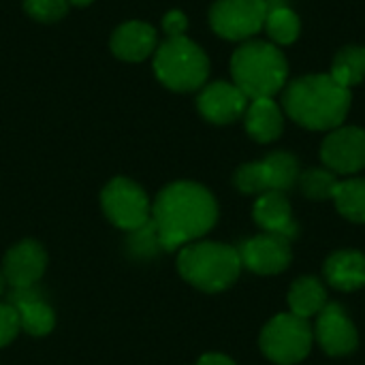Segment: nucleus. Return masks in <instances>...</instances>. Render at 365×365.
I'll use <instances>...</instances> for the list:
<instances>
[{"mask_svg": "<svg viewBox=\"0 0 365 365\" xmlns=\"http://www.w3.org/2000/svg\"><path fill=\"white\" fill-rule=\"evenodd\" d=\"M340 86L344 88H353L357 83H361L365 77V47L361 45H349L342 47L331 64V73H329Z\"/></svg>", "mask_w": 365, "mask_h": 365, "instance_id": "obj_21", "label": "nucleus"}, {"mask_svg": "<svg viewBox=\"0 0 365 365\" xmlns=\"http://www.w3.org/2000/svg\"><path fill=\"white\" fill-rule=\"evenodd\" d=\"M269 38L278 45H291L299 36V17L284 2H269L265 26Z\"/></svg>", "mask_w": 365, "mask_h": 365, "instance_id": "obj_22", "label": "nucleus"}, {"mask_svg": "<svg viewBox=\"0 0 365 365\" xmlns=\"http://www.w3.org/2000/svg\"><path fill=\"white\" fill-rule=\"evenodd\" d=\"M267 9V0H216L210 9V24L218 36L244 41L261 32Z\"/></svg>", "mask_w": 365, "mask_h": 365, "instance_id": "obj_9", "label": "nucleus"}, {"mask_svg": "<svg viewBox=\"0 0 365 365\" xmlns=\"http://www.w3.org/2000/svg\"><path fill=\"white\" fill-rule=\"evenodd\" d=\"M24 6L28 15L38 21H56L64 17L68 0H24Z\"/></svg>", "mask_w": 365, "mask_h": 365, "instance_id": "obj_25", "label": "nucleus"}, {"mask_svg": "<svg viewBox=\"0 0 365 365\" xmlns=\"http://www.w3.org/2000/svg\"><path fill=\"white\" fill-rule=\"evenodd\" d=\"M156 77L175 92H190L205 83L210 60L188 36L167 38L154 53Z\"/></svg>", "mask_w": 365, "mask_h": 365, "instance_id": "obj_5", "label": "nucleus"}, {"mask_svg": "<svg viewBox=\"0 0 365 365\" xmlns=\"http://www.w3.org/2000/svg\"><path fill=\"white\" fill-rule=\"evenodd\" d=\"M267 2H284V0H267Z\"/></svg>", "mask_w": 365, "mask_h": 365, "instance_id": "obj_31", "label": "nucleus"}, {"mask_svg": "<svg viewBox=\"0 0 365 365\" xmlns=\"http://www.w3.org/2000/svg\"><path fill=\"white\" fill-rule=\"evenodd\" d=\"M325 278L338 291H357L365 287V255L357 250H338L325 261Z\"/></svg>", "mask_w": 365, "mask_h": 365, "instance_id": "obj_18", "label": "nucleus"}, {"mask_svg": "<svg viewBox=\"0 0 365 365\" xmlns=\"http://www.w3.org/2000/svg\"><path fill=\"white\" fill-rule=\"evenodd\" d=\"M2 291H4V276L0 274V295H2Z\"/></svg>", "mask_w": 365, "mask_h": 365, "instance_id": "obj_30", "label": "nucleus"}, {"mask_svg": "<svg viewBox=\"0 0 365 365\" xmlns=\"http://www.w3.org/2000/svg\"><path fill=\"white\" fill-rule=\"evenodd\" d=\"M218 220L214 195L195 182L163 188L152 207V222L163 250H175L205 235Z\"/></svg>", "mask_w": 365, "mask_h": 365, "instance_id": "obj_1", "label": "nucleus"}, {"mask_svg": "<svg viewBox=\"0 0 365 365\" xmlns=\"http://www.w3.org/2000/svg\"><path fill=\"white\" fill-rule=\"evenodd\" d=\"M9 304L17 312L19 329H24L26 334H30V336H47L53 329V325H56L53 310L34 291V287H30V289H13V293L9 297Z\"/></svg>", "mask_w": 365, "mask_h": 365, "instance_id": "obj_16", "label": "nucleus"}, {"mask_svg": "<svg viewBox=\"0 0 365 365\" xmlns=\"http://www.w3.org/2000/svg\"><path fill=\"white\" fill-rule=\"evenodd\" d=\"M182 278L205 293L227 291L242 272L237 248L216 242H199L182 248L178 257Z\"/></svg>", "mask_w": 365, "mask_h": 365, "instance_id": "obj_4", "label": "nucleus"}, {"mask_svg": "<svg viewBox=\"0 0 365 365\" xmlns=\"http://www.w3.org/2000/svg\"><path fill=\"white\" fill-rule=\"evenodd\" d=\"M156 49V32L150 24L126 21L111 36V51L126 62H141Z\"/></svg>", "mask_w": 365, "mask_h": 365, "instance_id": "obj_17", "label": "nucleus"}, {"mask_svg": "<svg viewBox=\"0 0 365 365\" xmlns=\"http://www.w3.org/2000/svg\"><path fill=\"white\" fill-rule=\"evenodd\" d=\"M101 203L107 218L115 227L126 231H137L145 227L152 218L148 195L143 192L141 186H137L126 178L111 180L101 195Z\"/></svg>", "mask_w": 365, "mask_h": 365, "instance_id": "obj_8", "label": "nucleus"}, {"mask_svg": "<svg viewBox=\"0 0 365 365\" xmlns=\"http://www.w3.org/2000/svg\"><path fill=\"white\" fill-rule=\"evenodd\" d=\"M242 267H248L255 274L261 276H276L282 274L293 259L291 240L274 233H261L248 242H244L240 248Z\"/></svg>", "mask_w": 365, "mask_h": 365, "instance_id": "obj_11", "label": "nucleus"}, {"mask_svg": "<svg viewBox=\"0 0 365 365\" xmlns=\"http://www.w3.org/2000/svg\"><path fill=\"white\" fill-rule=\"evenodd\" d=\"M314 338L321 344V349L331 357L351 355L359 344L357 329L340 304H327L317 314Z\"/></svg>", "mask_w": 365, "mask_h": 365, "instance_id": "obj_12", "label": "nucleus"}, {"mask_svg": "<svg viewBox=\"0 0 365 365\" xmlns=\"http://www.w3.org/2000/svg\"><path fill=\"white\" fill-rule=\"evenodd\" d=\"M201 115L214 124H229L242 118L248 109V96L229 81H214L205 86L197 98Z\"/></svg>", "mask_w": 365, "mask_h": 365, "instance_id": "obj_13", "label": "nucleus"}, {"mask_svg": "<svg viewBox=\"0 0 365 365\" xmlns=\"http://www.w3.org/2000/svg\"><path fill=\"white\" fill-rule=\"evenodd\" d=\"M47 265V255L36 242H21L13 246L2 263L4 282L13 289H30L41 280Z\"/></svg>", "mask_w": 365, "mask_h": 365, "instance_id": "obj_14", "label": "nucleus"}, {"mask_svg": "<svg viewBox=\"0 0 365 365\" xmlns=\"http://www.w3.org/2000/svg\"><path fill=\"white\" fill-rule=\"evenodd\" d=\"M287 115L308 130L338 128L351 109V90L331 75H306L291 81L282 98Z\"/></svg>", "mask_w": 365, "mask_h": 365, "instance_id": "obj_2", "label": "nucleus"}, {"mask_svg": "<svg viewBox=\"0 0 365 365\" xmlns=\"http://www.w3.org/2000/svg\"><path fill=\"white\" fill-rule=\"evenodd\" d=\"M255 222L265 231L274 235H282L287 240H295L299 235V227L293 220L291 203L284 192H265L259 195L255 210H252Z\"/></svg>", "mask_w": 365, "mask_h": 365, "instance_id": "obj_15", "label": "nucleus"}, {"mask_svg": "<svg viewBox=\"0 0 365 365\" xmlns=\"http://www.w3.org/2000/svg\"><path fill=\"white\" fill-rule=\"evenodd\" d=\"M233 83L250 98H272L282 90L289 75L284 53L265 41H248L231 58Z\"/></svg>", "mask_w": 365, "mask_h": 365, "instance_id": "obj_3", "label": "nucleus"}, {"mask_svg": "<svg viewBox=\"0 0 365 365\" xmlns=\"http://www.w3.org/2000/svg\"><path fill=\"white\" fill-rule=\"evenodd\" d=\"M19 331V319L11 304H0V349L11 344Z\"/></svg>", "mask_w": 365, "mask_h": 365, "instance_id": "obj_26", "label": "nucleus"}, {"mask_svg": "<svg viewBox=\"0 0 365 365\" xmlns=\"http://www.w3.org/2000/svg\"><path fill=\"white\" fill-rule=\"evenodd\" d=\"M327 306V291L321 284V280L312 276H304L293 282L289 291V308L291 314L299 319H312Z\"/></svg>", "mask_w": 365, "mask_h": 365, "instance_id": "obj_20", "label": "nucleus"}, {"mask_svg": "<svg viewBox=\"0 0 365 365\" xmlns=\"http://www.w3.org/2000/svg\"><path fill=\"white\" fill-rule=\"evenodd\" d=\"M92 0H68V4H75V6H88Z\"/></svg>", "mask_w": 365, "mask_h": 365, "instance_id": "obj_29", "label": "nucleus"}, {"mask_svg": "<svg viewBox=\"0 0 365 365\" xmlns=\"http://www.w3.org/2000/svg\"><path fill=\"white\" fill-rule=\"evenodd\" d=\"M338 182L340 180L329 169H308V171L299 173V180H297L302 192L312 201L334 199V190H336Z\"/></svg>", "mask_w": 365, "mask_h": 365, "instance_id": "obj_24", "label": "nucleus"}, {"mask_svg": "<svg viewBox=\"0 0 365 365\" xmlns=\"http://www.w3.org/2000/svg\"><path fill=\"white\" fill-rule=\"evenodd\" d=\"M314 331L306 319L295 314H276L261 331L263 355L278 365H295L310 355Z\"/></svg>", "mask_w": 365, "mask_h": 365, "instance_id": "obj_6", "label": "nucleus"}, {"mask_svg": "<svg viewBox=\"0 0 365 365\" xmlns=\"http://www.w3.org/2000/svg\"><path fill=\"white\" fill-rule=\"evenodd\" d=\"M197 365H235L229 357H225V355H218V353H212V355H203Z\"/></svg>", "mask_w": 365, "mask_h": 365, "instance_id": "obj_28", "label": "nucleus"}, {"mask_svg": "<svg viewBox=\"0 0 365 365\" xmlns=\"http://www.w3.org/2000/svg\"><path fill=\"white\" fill-rule=\"evenodd\" d=\"M244 118H246L248 135L259 143L276 141L282 135V128H284L282 111L272 98H255L248 105Z\"/></svg>", "mask_w": 365, "mask_h": 365, "instance_id": "obj_19", "label": "nucleus"}, {"mask_svg": "<svg viewBox=\"0 0 365 365\" xmlns=\"http://www.w3.org/2000/svg\"><path fill=\"white\" fill-rule=\"evenodd\" d=\"M186 28H188V19H186V15H184L182 11H169V13L163 17V30L167 32L169 38H173V36H184Z\"/></svg>", "mask_w": 365, "mask_h": 365, "instance_id": "obj_27", "label": "nucleus"}, {"mask_svg": "<svg viewBox=\"0 0 365 365\" xmlns=\"http://www.w3.org/2000/svg\"><path fill=\"white\" fill-rule=\"evenodd\" d=\"M299 180V163L289 152H274L259 163L242 165L235 171V186L244 195L287 192Z\"/></svg>", "mask_w": 365, "mask_h": 365, "instance_id": "obj_7", "label": "nucleus"}, {"mask_svg": "<svg viewBox=\"0 0 365 365\" xmlns=\"http://www.w3.org/2000/svg\"><path fill=\"white\" fill-rule=\"evenodd\" d=\"M321 158L336 175H351L365 169V130L357 126L334 128L321 145Z\"/></svg>", "mask_w": 365, "mask_h": 365, "instance_id": "obj_10", "label": "nucleus"}, {"mask_svg": "<svg viewBox=\"0 0 365 365\" xmlns=\"http://www.w3.org/2000/svg\"><path fill=\"white\" fill-rule=\"evenodd\" d=\"M334 203L338 212L351 222H365V180L351 178L338 182L334 190Z\"/></svg>", "mask_w": 365, "mask_h": 365, "instance_id": "obj_23", "label": "nucleus"}]
</instances>
